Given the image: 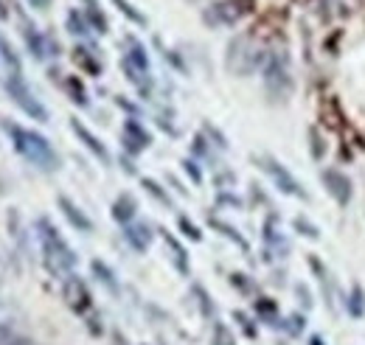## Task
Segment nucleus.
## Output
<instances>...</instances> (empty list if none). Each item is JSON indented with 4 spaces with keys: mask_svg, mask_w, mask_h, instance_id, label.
Masks as SVG:
<instances>
[{
    "mask_svg": "<svg viewBox=\"0 0 365 345\" xmlns=\"http://www.w3.org/2000/svg\"><path fill=\"white\" fill-rule=\"evenodd\" d=\"M65 26H68V31H71L73 37H88V34H91V23H88V17H85L82 11H76V9L68 11Z\"/></svg>",
    "mask_w": 365,
    "mask_h": 345,
    "instance_id": "a211bd4d",
    "label": "nucleus"
},
{
    "mask_svg": "<svg viewBox=\"0 0 365 345\" xmlns=\"http://www.w3.org/2000/svg\"><path fill=\"white\" fill-rule=\"evenodd\" d=\"M259 59L262 56H256V51L250 48V37H236L228 45V71L233 73H250Z\"/></svg>",
    "mask_w": 365,
    "mask_h": 345,
    "instance_id": "6e6552de",
    "label": "nucleus"
},
{
    "mask_svg": "<svg viewBox=\"0 0 365 345\" xmlns=\"http://www.w3.org/2000/svg\"><path fill=\"white\" fill-rule=\"evenodd\" d=\"M143 188H146V191H149V194H152L158 202H163V205H172V197H169V194H166V191H163V188H160L155 180L143 177Z\"/></svg>",
    "mask_w": 365,
    "mask_h": 345,
    "instance_id": "bb28decb",
    "label": "nucleus"
},
{
    "mask_svg": "<svg viewBox=\"0 0 365 345\" xmlns=\"http://www.w3.org/2000/svg\"><path fill=\"white\" fill-rule=\"evenodd\" d=\"M65 90L71 93V98H73L76 104H82V107L88 104V93H85V85H82L79 79H68V82H65Z\"/></svg>",
    "mask_w": 365,
    "mask_h": 345,
    "instance_id": "393cba45",
    "label": "nucleus"
},
{
    "mask_svg": "<svg viewBox=\"0 0 365 345\" xmlns=\"http://www.w3.org/2000/svg\"><path fill=\"white\" fill-rule=\"evenodd\" d=\"M211 227L222 230V236H225V239H230V242H236V244H239L242 250H247V242H245V239L239 236V230H236V227H230L228 222H222V219H211Z\"/></svg>",
    "mask_w": 365,
    "mask_h": 345,
    "instance_id": "4be33fe9",
    "label": "nucleus"
},
{
    "mask_svg": "<svg viewBox=\"0 0 365 345\" xmlns=\"http://www.w3.org/2000/svg\"><path fill=\"white\" fill-rule=\"evenodd\" d=\"M245 11H247L245 0H217L208 9H202V23L211 29H228L245 17Z\"/></svg>",
    "mask_w": 365,
    "mask_h": 345,
    "instance_id": "39448f33",
    "label": "nucleus"
},
{
    "mask_svg": "<svg viewBox=\"0 0 365 345\" xmlns=\"http://www.w3.org/2000/svg\"><path fill=\"white\" fill-rule=\"evenodd\" d=\"M71 130H73V135H76V138L91 149L101 163H110V152H107V146H104V143H101V140H98V138H96V135H93L82 121H76V118H73V121H71Z\"/></svg>",
    "mask_w": 365,
    "mask_h": 345,
    "instance_id": "9d476101",
    "label": "nucleus"
},
{
    "mask_svg": "<svg viewBox=\"0 0 365 345\" xmlns=\"http://www.w3.org/2000/svg\"><path fill=\"white\" fill-rule=\"evenodd\" d=\"M138 214V202L133 194H121L115 202H113V219L121 222V225H130Z\"/></svg>",
    "mask_w": 365,
    "mask_h": 345,
    "instance_id": "4468645a",
    "label": "nucleus"
},
{
    "mask_svg": "<svg viewBox=\"0 0 365 345\" xmlns=\"http://www.w3.org/2000/svg\"><path fill=\"white\" fill-rule=\"evenodd\" d=\"M124 43H127V48H130V51H127V56H124V62H130L133 68H138V71H143V73H146V71H149V56H146V48L138 43L135 37H127Z\"/></svg>",
    "mask_w": 365,
    "mask_h": 345,
    "instance_id": "dca6fc26",
    "label": "nucleus"
},
{
    "mask_svg": "<svg viewBox=\"0 0 365 345\" xmlns=\"http://www.w3.org/2000/svg\"><path fill=\"white\" fill-rule=\"evenodd\" d=\"M29 3H31V9H40V11H46L51 6V0H29Z\"/></svg>",
    "mask_w": 365,
    "mask_h": 345,
    "instance_id": "473e14b6",
    "label": "nucleus"
},
{
    "mask_svg": "<svg viewBox=\"0 0 365 345\" xmlns=\"http://www.w3.org/2000/svg\"><path fill=\"white\" fill-rule=\"evenodd\" d=\"M73 59H76L88 73H93V76L101 71V65H98L96 59H91V51H85V48H76V51H73Z\"/></svg>",
    "mask_w": 365,
    "mask_h": 345,
    "instance_id": "b1692460",
    "label": "nucleus"
},
{
    "mask_svg": "<svg viewBox=\"0 0 365 345\" xmlns=\"http://www.w3.org/2000/svg\"><path fill=\"white\" fill-rule=\"evenodd\" d=\"M182 169H185V174H188V177H191L197 185L202 182V172L197 169V163H194V160H188V158H185V160H182Z\"/></svg>",
    "mask_w": 365,
    "mask_h": 345,
    "instance_id": "7c9ffc66",
    "label": "nucleus"
},
{
    "mask_svg": "<svg viewBox=\"0 0 365 345\" xmlns=\"http://www.w3.org/2000/svg\"><path fill=\"white\" fill-rule=\"evenodd\" d=\"M363 298H365V295H363V287H360V284H354V298H351L354 309H351V311H354L357 317L363 314V309H365V301H363ZM351 303H349V306H351Z\"/></svg>",
    "mask_w": 365,
    "mask_h": 345,
    "instance_id": "c756f323",
    "label": "nucleus"
},
{
    "mask_svg": "<svg viewBox=\"0 0 365 345\" xmlns=\"http://www.w3.org/2000/svg\"><path fill=\"white\" fill-rule=\"evenodd\" d=\"M256 163L270 174V180L275 182V188H278V191H284V194H289V197H298V200H304V197H307V191H304V188H301V182L292 177V172H289V169H284L275 158L262 155V158H256Z\"/></svg>",
    "mask_w": 365,
    "mask_h": 345,
    "instance_id": "423d86ee",
    "label": "nucleus"
},
{
    "mask_svg": "<svg viewBox=\"0 0 365 345\" xmlns=\"http://www.w3.org/2000/svg\"><path fill=\"white\" fill-rule=\"evenodd\" d=\"M113 6H115V9H118L130 23H135V26H146V14H143V11H138L130 0H113Z\"/></svg>",
    "mask_w": 365,
    "mask_h": 345,
    "instance_id": "aec40b11",
    "label": "nucleus"
},
{
    "mask_svg": "<svg viewBox=\"0 0 365 345\" xmlns=\"http://www.w3.org/2000/svg\"><path fill=\"white\" fill-rule=\"evenodd\" d=\"M0 59L11 68V73H20V59H17V53H14V48L6 43V37L0 34Z\"/></svg>",
    "mask_w": 365,
    "mask_h": 345,
    "instance_id": "5701e85b",
    "label": "nucleus"
},
{
    "mask_svg": "<svg viewBox=\"0 0 365 345\" xmlns=\"http://www.w3.org/2000/svg\"><path fill=\"white\" fill-rule=\"evenodd\" d=\"M320 180H323V185H326V194H329L340 208H346V205L351 202L354 185H351V177H349V174H343L340 169H323Z\"/></svg>",
    "mask_w": 365,
    "mask_h": 345,
    "instance_id": "0eeeda50",
    "label": "nucleus"
},
{
    "mask_svg": "<svg viewBox=\"0 0 365 345\" xmlns=\"http://www.w3.org/2000/svg\"><path fill=\"white\" fill-rule=\"evenodd\" d=\"M121 140H124V149L130 155H138V152H143L152 143V135L143 130V124H138L135 118H127L124 130H121Z\"/></svg>",
    "mask_w": 365,
    "mask_h": 345,
    "instance_id": "1a4fd4ad",
    "label": "nucleus"
},
{
    "mask_svg": "<svg viewBox=\"0 0 365 345\" xmlns=\"http://www.w3.org/2000/svg\"><path fill=\"white\" fill-rule=\"evenodd\" d=\"M91 269H93V275H96V278H98L104 287H110V289H115V287H118V284H115V272H113V269H110L104 261L96 259L91 264Z\"/></svg>",
    "mask_w": 365,
    "mask_h": 345,
    "instance_id": "412c9836",
    "label": "nucleus"
},
{
    "mask_svg": "<svg viewBox=\"0 0 365 345\" xmlns=\"http://www.w3.org/2000/svg\"><path fill=\"white\" fill-rule=\"evenodd\" d=\"M264 87L275 101H287V96L292 93V73H289V62L284 53H270L264 62Z\"/></svg>",
    "mask_w": 365,
    "mask_h": 345,
    "instance_id": "7ed1b4c3",
    "label": "nucleus"
},
{
    "mask_svg": "<svg viewBox=\"0 0 365 345\" xmlns=\"http://www.w3.org/2000/svg\"><path fill=\"white\" fill-rule=\"evenodd\" d=\"M9 340H11V331L0 326V345H9Z\"/></svg>",
    "mask_w": 365,
    "mask_h": 345,
    "instance_id": "72a5a7b5",
    "label": "nucleus"
},
{
    "mask_svg": "<svg viewBox=\"0 0 365 345\" xmlns=\"http://www.w3.org/2000/svg\"><path fill=\"white\" fill-rule=\"evenodd\" d=\"M124 239H127V244L133 250L143 253L152 244V230H149V225H127L124 227Z\"/></svg>",
    "mask_w": 365,
    "mask_h": 345,
    "instance_id": "ddd939ff",
    "label": "nucleus"
},
{
    "mask_svg": "<svg viewBox=\"0 0 365 345\" xmlns=\"http://www.w3.org/2000/svg\"><path fill=\"white\" fill-rule=\"evenodd\" d=\"M6 93H9V98H11L26 115H31L34 121H48V110L40 104V98L29 90L26 79H23L20 73H11V76L6 79Z\"/></svg>",
    "mask_w": 365,
    "mask_h": 345,
    "instance_id": "20e7f679",
    "label": "nucleus"
},
{
    "mask_svg": "<svg viewBox=\"0 0 365 345\" xmlns=\"http://www.w3.org/2000/svg\"><path fill=\"white\" fill-rule=\"evenodd\" d=\"M214 345H233V337L228 334V329L222 323L214 326Z\"/></svg>",
    "mask_w": 365,
    "mask_h": 345,
    "instance_id": "c85d7f7f",
    "label": "nucleus"
},
{
    "mask_svg": "<svg viewBox=\"0 0 365 345\" xmlns=\"http://www.w3.org/2000/svg\"><path fill=\"white\" fill-rule=\"evenodd\" d=\"M88 3V9H85V17H88V23H91V29H96L98 34H107V17L101 14V6H98V0H85Z\"/></svg>",
    "mask_w": 365,
    "mask_h": 345,
    "instance_id": "6ab92c4d",
    "label": "nucleus"
},
{
    "mask_svg": "<svg viewBox=\"0 0 365 345\" xmlns=\"http://www.w3.org/2000/svg\"><path fill=\"white\" fill-rule=\"evenodd\" d=\"M65 301L71 303L76 311H85L91 306V292L76 275H68V281H65Z\"/></svg>",
    "mask_w": 365,
    "mask_h": 345,
    "instance_id": "9b49d317",
    "label": "nucleus"
},
{
    "mask_svg": "<svg viewBox=\"0 0 365 345\" xmlns=\"http://www.w3.org/2000/svg\"><path fill=\"white\" fill-rule=\"evenodd\" d=\"M23 37H26V45H29V51L37 56V59H43V56H48V40L34 29V26H26L23 29Z\"/></svg>",
    "mask_w": 365,
    "mask_h": 345,
    "instance_id": "f3484780",
    "label": "nucleus"
},
{
    "mask_svg": "<svg viewBox=\"0 0 365 345\" xmlns=\"http://www.w3.org/2000/svg\"><path fill=\"white\" fill-rule=\"evenodd\" d=\"M295 230L301 233V236H309V239H320V230H318V225H312L309 219H304V216H295Z\"/></svg>",
    "mask_w": 365,
    "mask_h": 345,
    "instance_id": "a878e982",
    "label": "nucleus"
},
{
    "mask_svg": "<svg viewBox=\"0 0 365 345\" xmlns=\"http://www.w3.org/2000/svg\"><path fill=\"white\" fill-rule=\"evenodd\" d=\"M160 236H163V242H166V247H169V253H172V261H175L178 272L188 275V253H185V247H182L169 230H160Z\"/></svg>",
    "mask_w": 365,
    "mask_h": 345,
    "instance_id": "2eb2a0df",
    "label": "nucleus"
},
{
    "mask_svg": "<svg viewBox=\"0 0 365 345\" xmlns=\"http://www.w3.org/2000/svg\"><path fill=\"white\" fill-rule=\"evenodd\" d=\"M56 205H59V211L65 214V219H68L76 230H82V233H91L93 230V222L88 219V214H85L76 202H71L68 197H59V200H56Z\"/></svg>",
    "mask_w": 365,
    "mask_h": 345,
    "instance_id": "f8f14e48",
    "label": "nucleus"
},
{
    "mask_svg": "<svg viewBox=\"0 0 365 345\" xmlns=\"http://www.w3.org/2000/svg\"><path fill=\"white\" fill-rule=\"evenodd\" d=\"M3 130L11 138L14 149H17L31 166H37V169H43V172H56V169H59V155L53 152V146L48 143L46 135H40V132H34V130H26V127H17V124H11V121H3Z\"/></svg>",
    "mask_w": 365,
    "mask_h": 345,
    "instance_id": "f257e3e1",
    "label": "nucleus"
},
{
    "mask_svg": "<svg viewBox=\"0 0 365 345\" xmlns=\"http://www.w3.org/2000/svg\"><path fill=\"white\" fill-rule=\"evenodd\" d=\"M205 132H208V135H211V138L217 140V146H220V149H228V140H225V135H222V132L214 130L211 124H205Z\"/></svg>",
    "mask_w": 365,
    "mask_h": 345,
    "instance_id": "2f4dec72",
    "label": "nucleus"
},
{
    "mask_svg": "<svg viewBox=\"0 0 365 345\" xmlns=\"http://www.w3.org/2000/svg\"><path fill=\"white\" fill-rule=\"evenodd\" d=\"M14 345H29V343H14Z\"/></svg>",
    "mask_w": 365,
    "mask_h": 345,
    "instance_id": "f704fd0d",
    "label": "nucleus"
},
{
    "mask_svg": "<svg viewBox=\"0 0 365 345\" xmlns=\"http://www.w3.org/2000/svg\"><path fill=\"white\" fill-rule=\"evenodd\" d=\"M37 230H40V244H43V256H46V267L53 275H65L76 267V253L73 247L62 239V233L51 225V219H40L37 222Z\"/></svg>",
    "mask_w": 365,
    "mask_h": 345,
    "instance_id": "f03ea898",
    "label": "nucleus"
},
{
    "mask_svg": "<svg viewBox=\"0 0 365 345\" xmlns=\"http://www.w3.org/2000/svg\"><path fill=\"white\" fill-rule=\"evenodd\" d=\"M178 225H180L182 236H188L191 242H200V239H202V233H200V227H197V225H194V222H191L188 216H180V219H178Z\"/></svg>",
    "mask_w": 365,
    "mask_h": 345,
    "instance_id": "cd10ccee",
    "label": "nucleus"
}]
</instances>
